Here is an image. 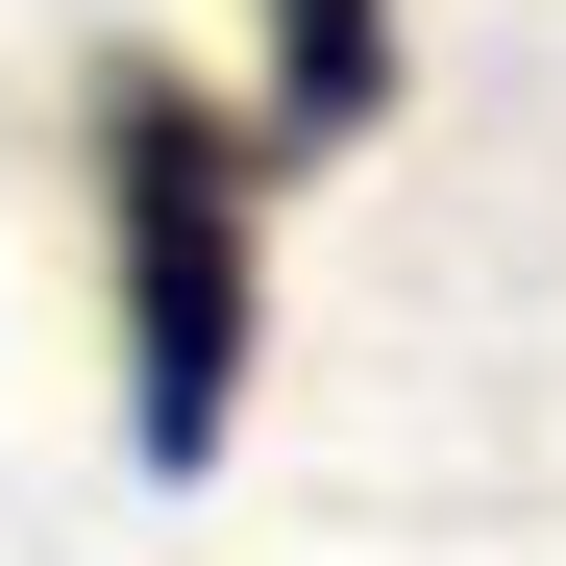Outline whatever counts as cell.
I'll use <instances>...</instances> for the list:
<instances>
[{
	"mask_svg": "<svg viewBox=\"0 0 566 566\" xmlns=\"http://www.w3.org/2000/svg\"><path fill=\"white\" fill-rule=\"evenodd\" d=\"M369 99H395V0H271V172H321V148H369Z\"/></svg>",
	"mask_w": 566,
	"mask_h": 566,
	"instance_id": "cell-2",
	"label": "cell"
},
{
	"mask_svg": "<svg viewBox=\"0 0 566 566\" xmlns=\"http://www.w3.org/2000/svg\"><path fill=\"white\" fill-rule=\"evenodd\" d=\"M271 148L198 99V74H99V247H124V443L148 468H222L247 419V321H271Z\"/></svg>",
	"mask_w": 566,
	"mask_h": 566,
	"instance_id": "cell-1",
	"label": "cell"
}]
</instances>
